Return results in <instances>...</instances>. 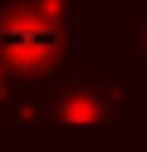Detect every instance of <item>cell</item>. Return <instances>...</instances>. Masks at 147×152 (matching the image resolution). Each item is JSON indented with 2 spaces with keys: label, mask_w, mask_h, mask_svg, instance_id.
<instances>
[{
  "label": "cell",
  "mask_w": 147,
  "mask_h": 152,
  "mask_svg": "<svg viewBox=\"0 0 147 152\" xmlns=\"http://www.w3.org/2000/svg\"><path fill=\"white\" fill-rule=\"evenodd\" d=\"M83 10L88 0H5L0 5V79L49 88L69 64Z\"/></svg>",
  "instance_id": "1"
},
{
  "label": "cell",
  "mask_w": 147,
  "mask_h": 152,
  "mask_svg": "<svg viewBox=\"0 0 147 152\" xmlns=\"http://www.w3.org/2000/svg\"><path fill=\"white\" fill-rule=\"evenodd\" d=\"M127 108V93L108 83L103 64H78L74 74H59L54 98L44 103L49 123H118Z\"/></svg>",
  "instance_id": "2"
},
{
  "label": "cell",
  "mask_w": 147,
  "mask_h": 152,
  "mask_svg": "<svg viewBox=\"0 0 147 152\" xmlns=\"http://www.w3.org/2000/svg\"><path fill=\"white\" fill-rule=\"evenodd\" d=\"M147 98V0L132 5V103Z\"/></svg>",
  "instance_id": "3"
},
{
  "label": "cell",
  "mask_w": 147,
  "mask_h": 152,
  "mask_svg": "<svg viewBox=\"0 0 147 152\" xmlns=\"http://www.w3.org/2000/svg\"><path fill=\"white\" fill-rule=\"evenodd\" d=\"M132 5H137V0H132Z\"/></svg>",
  "instance_id": "4"
}]
</instances>
